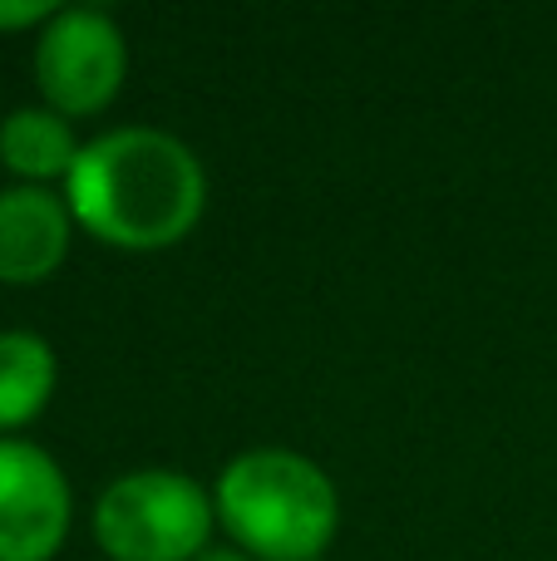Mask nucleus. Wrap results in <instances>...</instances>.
Instances as JSON below:
<instances>
[{"mask_svg":"<svg viewBox=\"0 0 557 561\" xmlns=\"http://www.w3.org/2000/svg\"><path fill=\"white\" fill-rule=\"evenodd\" d=\"M79 232L118 252H168L207 213V168L178 134L109 128L79 148L65 178Z\"/></svg>","mask_w":557,"mask_h":561,"instance_id":"1","label":"nucleus"},{"mask_svg":"<svg viewBox=\"0 0 557 561\" xmlns=\"http://www.w3.org/2000/svg\"><path fill=\"white\" fill-rule=\"evenodd\" d=\"M217 527L252 561H321L341 527V493L296 448H247L217 473Z\"/></svg>","mask_w":557,"mask_h":561,"instance_id":"2","label":"nucleus"},{"mask_svg":"<svg viewBox=\"0 0 557 561\" xmlns=\"http://www.w3.org/2000/svg\"><path fill=\"white\" fill-rule=\"evenodd\" d=\"M213 527V493L178 468H134L94 503V542L109 561H197Z\"/></svg>","mask_w":557,"mask_h":561,"instance_id":"3","label":"nucleus"},{"mask_svg":"<svg viewBox=\"0 0 557 561\" xmlns=\"http://www.w3.org/2000/svg\"><path fill=\"white\" fill-rule=\"evenodd\" d=\"M128 75V39L99 5H59L35 39V84L45 108L94 118L118 99Z\"/></svg>","mask_w":557,"mask_h":561,"instance_id":"4","label":"nucleus"},{"mask_svg":"<svg viewBox=\"0 0 557 561\" xmlns=\"http://www.w3.org/2000/svg\"><path fill=\"white\" fill-rule=\"evenodd\" d=\"M75 523V493L30 438H0V561H49Z\"/></svg>","mask_w":557,"mask_h":561,"instance_id":"5","label":"nucleus"},{"mask_svg":"<svg viewBox=\"0 0 557 561\" xmlns=\"http://www.w3.org/2000/svg\"><path fill=\"white\" fill-rule=\"evenodd\" d=\"M75 242V217L65 193L49 187H0V280L5 286H39L65 266Z\"/></svg>","mask_w":557,"mask_h":561,"instance_id":"6","label":"nucleus"},{"mask_svg":"<svg viewBox=\"0 0 557 561\" xmlns=\"http://www.w3.org/2000/svg\"><path fill=\"white\" fill-rule=\"evenodd\" d=\"M79 148L84 144L75 138V124L45 104L15 108V114L0 118V163L30 187L65 183Z\"/></svg>","mask_w":557,"mask_h":561,"instance_id":"7","label":"nucleus"},{"mask_svg":"<svg viewBox=\"0 0 557 561\" xmlns=\"http://www.w3.org/2000/svg\"><path fill=\"white\" fill-rule=\"evenodd\" d=\"M55 350L35 330H0V438L35 424L55 394Z\"/></svg>","mask_w":557,"mask_h":561,"instance_id":"8","label":"nucleus"},{"mask_svg":"<svg viewBox=\"0 0 557 561\" xmlns=\"http://www.w3.org/2000/svg\"><path fill=\"white\" fill-rule=\"evenodd\" d=\"M55 10L49 0H0V30H45Z\"/></svg>","mask_w":557,"mask_h":561,"instance_id":"9","label":"nucleus"},{"mask_svg":"<svg viewBox=\"0 0 557 561\" xmlns=\"http://www.w3.org/2000/svg\"><path fill=\"white\" fill-rule=\"evenodd\" d=\"M197 561H252V557L237 552V547H207V552L197 557Z\"/></svg>","mask_w":557,"mask_h":561,"instance_id":"10","label":"nucleus"}]
</instances>
